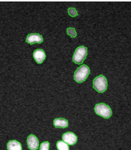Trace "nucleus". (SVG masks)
<instances>
[{
	"instance_id": "423d86ee",
	"label": "nucleus",
	"mask_w": 131,
	"mask_h": 150,
	"mask_svg": "<svg viewBox=\"0 0 131 150\" xmlns=\"http://www.w3.org/2000/svg\"><path fill=\"white\" fill-rule=\"evenodd\" d=\"M27 143L28 148L30 150H37L39 146V142L38 139L34 134H30L27 139Z\"/></svg>"
},
{
	"instance_id": "9d476101",
	"label": "nucleus",
	"mask_w": 131,
	"mask_h": 150,
	"mask_svg": "<svg viewBox=\"0 0 131 150\" xmlns=\"http://www.w3.org/2000/svg\"><path fill=\"white\" fill-rule=\"evenodd\" d=\"M8 150H22V146L18 141H10L7 144Z\"/></svg>"
},
{
	"instance_id": "7ed1b4c3",
	"label": "nucleus",
	"mask_w": 131,
	"mask_h": 150,
	"mask_svg": "<svg viewBox=\"0 0 131 150\" xmlns=\"http://www.w3.org/2000/svg\"><path fill=\"white\" fill-rule=\"evenodd\" d=\"M93 87L98 92L103 93L107 87V79L103 75H100L94 79Z\"/></svg>"
},
{
	"instance_id": "39448f33",
	"label": "nucleus",
	"mask_w": 131,
	"mask_h": 150,
	"mask_svg": "<svg viewBox=\"0 0 131 150\" xmlns=\"http://www.w3.org/2000/svg\"><path fill=\"white\" fill-rule=\"evenodd\" d=\"M62 139L64 142L69 145H74L77 143V137L76 135L71 132L64 133L62 135Z\"/></svg>"
},
{
	"instance_id": "ddd939ff",
	"label": "nucleus",
	"mask_w": 131,
	"mask_h": 150,
	"mask_svg": "<svg viewBox=\"0 0 131 150\" xmlns=\"http://www.w3.org/2000/svg\"><path fill=\"white\" fill-rule=\"evenodd\" d=\"M50 144L48 142H45L40 145L39 150H49Z\"/></svg>"
},
{
	"instance_id": "1a4fd4ad",
	"label": "nucleus",
	"mask_w": 131,
	"mask_h": 150,
	"mask_svg": "<svg viewBox=\"0 0 131 150\" xmlns=\"http://www.w3.org/2000/svg\"><path fill=\"white\" fill-rule=\"evenodd\" d=\"M53 124L56 128L68 127V122L67 120L64 118H56L53 121Z\"/></svg>"
},
{
	"instance_id": "20e7f679",
	"label": "nucleus",
	"mask_w": 131,
	"mask_h": 150,
	"mask_svg": "<svg viewBox=\"0 0 131 150\" xmlns=\"http://www.w3.org/2000/svg\"><path fill=\"white\" fill-rule=\"evenodd\" d=\"M87 55V48L83 46L77 47L73 57V62L77 64H82Z\"/></svg>"
},
{
	"instance_id": "f257e3e1",
	"label": "nucleus",
	"mask_w": 131,
	"mask_h": 150,
	"mask_svg": "<svg viewBox=\"0 0 131 150\" xmlns=\"http://www.w3.org/2000/svg\"><path fill=\"white\" fill-rule=\"evenodd\" d=\"M90 73L88 66L84 64L77 68L74 74V79L77 83H82L86 80Z\"/></svg>"
},
{
	"instance_id": "0eeeda50",
	"label": "nucleus",
	"mask_w": 131,
	"mask_h": 150,
	"mask_svg": "<svg viewBox=\"0 0 131 150\" xmlns=\"http://www.w3.org/2000/svg\"><path fill=\"white\" fill-rule=\"evenodd\" d=\"M43 41V38L39 34H29L26 38V42L30 44L41 43Z\"/></svg>"
},
{
	"instance_id": "f8f14e48",
	"label": "nucleus",
	"mask_w": 131,
	"mask_h": 150,
	"mask_svg": "<svg viewBox=\"0 0 131 150\" xmlns=\"http://www.w3.org/2000/svg\"><path fill=\"white\" fill-rule=\"evenodd\" d=\"M67 33L68 35L72 38H75L77 35V32L75 31V28H68L67 29Z\"/></svg>"
},
{
	"instance_id": "9b49d317",
	"label": "nucleus",
	"mask_w": 131,
	"mask_h": 150,
	"mask_svg": "<svg viewBox=\"0 0 131 150\" xmlns=\"http://www.w3.org/2000/svg\"><path fill=\"white\" fill-rule=\"evenodd\" d=\"M56 146L58 150H69L68 144L63 141H59L57 142Z\"/></svg>"
},
{
	"instance_id": "f03ea898",
	"label": "nucleus",
	"mask_w": 131,
	"mask_h": 150,
	"mask_svg": "<svg viewBox=\"0 0 131 150\" xmlns=\"http://www.w3.org/2000/svg\"><path fill=\"white\" fill-rule=\"evenodd\" d=\"M94 110L96 113L104 118H109L112 115V111L111 108L105 103L97 104L95 107Z\"/></svg>"
},
{
	"instance_id": "6e6552de",
	"label": "nucleus",
	"mask_w": 131,
	"mask_h": 150,
	"mask_svg": "<svg viewBox=\"0 0 131 150\" xmlns=\"http://www.w3.org/2000/svg\"><path fill=\"white\" fill-rule=\"evenodd\" d=\"M33 56L35 60L38 64L43 63L46 58V54L43 49H38L34 51Z\"/></svg>"
},
{
	"instance_id": "4468645a",
	"label": "nucleus",
	"mask_w": 131,
	"mask_h": 150,
	"mask_svg": "<svg viewBox=\"0 0 131 150\" xmlns=\"http://www.w3.org/2000/svg\"><path fill=\"white\" fill-rule=\"evenodd\" d=\"M68 12L70 16L71 17H75L76 16L78 15L76 9L74 8H69L68 10Z\"/></svg>"
}]
</instances>
